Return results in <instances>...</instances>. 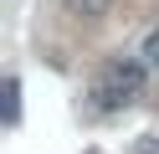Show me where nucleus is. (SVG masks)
I'll return each mask as SVG.
<instances>
[{"mask_svg": "<svg viewBox=\"0 0 159 154\" xmlns=\"http://www.w3.org/2000/svg\"><path fill=\"white\" fill-rule=\"evenodd\" d=\"M139 92H144V62H134V57H113V62H103V72L93 77V103H98L103 113L128 108Z\"/></svg>", "mask_w": 159, "mask_h": 154, "instance_id": "nucleus-1", "label": "nucleus"}, {"mask_svg": "<svg viewBox=\"0 0 159 154\" xmlns=\"http://www.w3.org/2000/svg\"><path fill=\"white\" fill-rule=\"evenodd\" d=\"M5 123H21V82L5 77Z\"/></svg>", "mask_w": 159, "mask_h": 154, "instance_id": "nucleus-2", "label": "nucleus"}, {"mask_svg": "<svg viewBox=\"0 0 159 154\" xmlns=\"http://www.w3.org/2000/svg\"><path fill=\"white\" fill-rule=\"evenodd\" d=\"M67 10H72V16H103L108 0H67Z\"/></svg>", "mask_w": 159, "mask_h": 154, "instance_id": "nucleus-3", "label": "nucleus"}, {"mask_svg": "<svg viewBox=\"0 0 159 154\" xmlns=\"http://www.w3.org/2000/svg\"><path fill=\"white\" fill-rule=\"evenodd\" d=\"M144 62H149V67H159V26L144 36Z\"/></svg>", "mask_w": 159, "mask_h": 154, "instance_id": "nucleus-4", "label": "nucleus"}]
</instances>
